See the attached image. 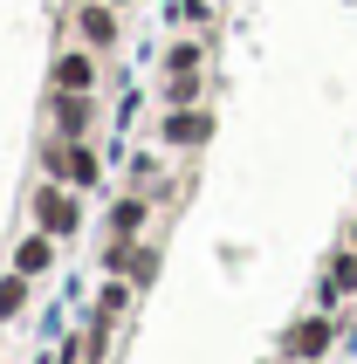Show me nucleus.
<instances>
[{"label":"nucleus","mask_w":357,"mask_h":364,"mask_svg":"<svg viewBox=\"0 0 357 364\" xmlns=\"http://www.w3.org/2000/svg\"><path fill=\"white\" fill-rule=\"evenodd\" d=\"M41 179H62V186H76V193H97L103 186V159H97V144L90 138H41Z\"/></svg>","instance_id":"f257e3e1"},{"label":"nucleus","mask_w":357,"mask_h":364,"mask_svg":"<svg viewBox=\"0 0 357 364\" xmlns=\"http://www.w3.org/2000/svg\"><path fill=\"white\" fill-rule=\"evenodd\" d=\"M28 213H35L41 234H55V241H76L82 234V193L62 179H41L35 193H28Z\"/></svg>","instance_id":"f03ea898"},{"label":"nucleus","mask_w":357,"mask_h":364,"mask_svg":"<svg viewBox=\"0 0 357 364\" xmlns=\"http://www.w3.org/2000/svg\"><path fill=\"white\" fill-rule=\"evenodd\" d=\"M337 337H343L337 309H309V316H296V323L282 330V358H289V364H323Z\"/></svg>","instance_id":"7ed1b4c3"},{"label":"nucleus","mask_w":357,"mask_h":364,"mask_svg":"<svg viewBox=\"0 0 357 364\" xmlns=\"http://www.w3.org/2000/svg\"><path fill=\"white\" fill-rule=\"evenodd\" d=\"M206 138H213V110L206 103H172L159 124V144H172V151H199Z\"/></svg>","instance_id":"20e7f679"},{"label":"nucleus","mask_w":357,"mask_h":364,"mask_svg":"<svg viewBox=\"0 0 357 364\" xmlns=\"http://www.w3.org/2000/svg\"><path fill=\"white\" fill-rule=\"evenodd\" d=\"M97 124V97L90 90H48V131L55 138H90Z\"/></svg>","instance_id":"39448f33"},{"label":"nucleus","mask_w":357,"mask_h":364,"mask_svg":"<svg viewBox=\"0 0 357 364\" xmlns=\"http://www.w3.org/2000/svg\"><path fill=\"white\" fill-rule=\"evenodd\" d=\"M124 7H110V0H76V14H69V28L82 35V48H117L124 41Z\"/></svg>","instance_id":"423d86ee"},{"label":"nucleus","mask_w":357,"mask_h":364,"mask_svg":"<svg viewBox=\"0 0 357 364\" xmlns=\"http://www.w3.org/2000/svg\"><path fill=\"white\" fill-rule=\"evenodd\" d=\"M48 90H97V55L90 48H62L48 69Z\"/></svg>","instance_id":"0eeeda50"},{"label":"nucleus","mask_w":357,"mask_h":364,"mask_svg":"<svg viewBox=\"0 0 357 364\" xmlns=\"http://www.w3.org/2000/svg\"><path fill=\"white\" fill-rule=\"evenodd\" d=\"M55 247H62L55 234H41V227H35V234H21V241H14V268L35 282V275H48V268H55Z\"/></svg>","instance_id":"6e6552de"},{"label":"nucleus","mask_w":357,"mask_h":364,"mask_svg":"<svg viewBox=\"0 0 357 364\" xmlns=\"http://www.w3.org/2000/svg\"><path fill=\"white\" fill-rule=\"evenodd\" d=\"M144 220H151V200H144V193H124V200H110V234H117V241H138L144 234Z\"/></svg>","instance_id":"1a4fd4ad"},{"label":"nucleus","mask_w":357,"mask_h":364,"mask_svg":"<svg viewBox=\"0 0 357 364\" xmlns=\"http://www.w3.org/2000/svg\"><path fill=\"white\" fill-rule=\"evenodd\" d=\"M199 62H206V41L186 35V41H172V48H165V76H199Z\"/></svg>","instance_id":"9d476101"},{"label":"nucleus","mask_w":357,"mask_h":364,"mask_svg":"<svg viewBox=\"0 0 357 364\" xmlns=\"http://www.w3.org/2000/svg\"><path fill=\"white\" fill-rule=\"evenodd\" d=\"M21 309H28V275L7 268V275H0V323H14Z\"/></svg>","instance_id":"9b49d317"},{"label":"nucleus","mask_w":357,"mask_h":364,"mask_svg":"<svg viewBox=\"0 0 357 364\" xmlns=\"http://www.w3.org/2000/svg\"><path fill=\"white\" fill-rule=\"evenodd\" d=\"M323 275H330V282H337V289H343V296H357V247H351V241H343V247H337V255H330V268H323Z\"/></svg>","instance_id":"f8f14e48"},{"label":"nucleus","mask_w":357,"mask_h":364,"mask_svg":"<svg viewBox=\"0 0 357 364\" xmlns=\"http://www.w3.org/2000/svg\"><path fill=\"white\" fill-rule=\"evenodd\" d=\"M124 275H131V282L144 289L151 275H159V247H144V241H138V247H131V268H124Z\"/></svg>","instance_id":"ddd939ff"},{"label":"nucleus","mask_w":357,"mask_h":364,"mask_svg":"<svg viewBox=\"0 0 357 364\" xmlns=\"http://www.w3.org/2000/svg\"><path fill=\"white\" fill-rule=\"evenodd\" d=\"M178 21L199 28V21H213V7H206V0H172V28H178Z\"/></svg>","instance_id":"4468645a"},{"label":"nucleus","mask_w":357,"mask_h":364,"mask_svg":"<svg viewBox=\"0 0 357 364\" xmlns=\"http://www.w3.org/2000/svg\"><path fill=\"white\" fill-rule=\"evenodd\" d=\"M110 7H131V0H110Z\"/></svg>","instance_id":"2eb2a0df"},{"label":"nucleus","mask_w":357,"mask_h":364,"mask_svg":"<svg viewBox=\"0 0 357 364\" xmlns=\"http://www.w3.org/2000/svg\"><path fill=\"white\" fill-rule=\"evenodd\" d=\"M351 247H357V227H351Z\"/></svg>","instance_id":"dca6fc26"}]
</instances>
